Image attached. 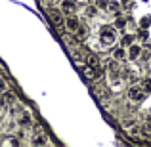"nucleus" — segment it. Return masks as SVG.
<instances>
[{"label": "nucleus", "instance_id": "5701e85b", "mask_svg": "<svg viewBox=\"0 0 151 147\" xmlns=\"http://www.w3.org/2000/svg\"><path fill=\"white\" fill-rule=\"evenodd\" d=\"M4 98H6V101H8V105H14V103H15V96H14V94H12V92H10V90H8V92H6V94H4Z\"/></svg>", "mask_w": 151, "mask_h": 147}, {"label": "nucleus", "instance_id": "a878e982", "mask_svg": "<svg viewBox=\"0 0 151 147\" xmlns=\"http://www.w3.org/2000/svg\"><path fill=\"white\" fill-rule=\"evenodd\" d=\"M8 107V101H6V98L4 96H0V111H4Z\"/></svg>", "mask_w": 151, "mask_h": 147}, {"label": "nucleus", "instance_id": "f3484780", "mask_svg": "<svg viewBox=\"0 0 151 147\" xmlns=\"http://www.w3.org/2000/svg\"><path fill=\"white\" fill-rule=\"evenodd\" d=\"M113 25L117 27V29H124V27H126V19L122 17V15H117V19H115Z\"/></svg>", "mask_w": 151, "mask_h": 147}, {"label": "nucleus", "instance_id": "aec40b11", "mask_svg": "<svg viewBox=\"0 0 151 147\" xmlns=\"http://www.w3.org/2000/svg\"><path fill=\"white\" fill-rule=\"evenodd\" d=\"M142 88H144L147 94H151V77H147V78L142 80Z\"/></svg>", "mask_w": 151, "mask_h": 147}, {"label": "nucleus", "instance_id": "f8f14e48", "mask_svg": "<svg viewBox=\"0 0 151 147\" xmlns=\"http://www.w3.org/2000/svg\"><path fill=\"white\" fill-rule=\"evenodd\" d=\"M107 11H113V14H121V2H117V0H109V8H107Z\"/></svg>", "mask_w": 151, "mask_h": 147}, {"label": "nucleus", "instance_id": "393cba45", "mask_svg": "<svg viewBox=\"0 0 151 147\" xmlns=\"http://www.w3.org/2000/svg\"><path fill=\"white\" fill-rule=\"evenodd\" d=\"M140 59H142V61H149V59H151V52H142V55H140Z\"/></svg>", "mask_w": 151, "mask_h": 147}, {"label": "nucleus", "instance_id": "4be33fe9", "mask_svg": "<svg viewBox=\"0 0 151 147\" xmlns=\"http://www.w3.org/2000/svg\"><path fill=\"white\" fill-rule=\"evenodd\" d=\"M138 40H140V42H145V40H149V34H147V29H142L140 33H138Z\"/></svg>", "mask_w": 151, "mask_h": 147}, {"label": "nucleus", "instance_id": "bb28decb", "mask_svg": "<svg viewBox=\"0 0 151 147\" xmlns=\"http://www.w3.org/2000/svg\"><path fill=\"white\" fill-rule=\"evenodd\" d=\"M121 2H122V4H128V2H130V0H121Z\"/></svg>", "mask_w": 151, "mask_h": 147}, {"label": "nucleus", "instance_id": "cd10ccee", "mask_svg": "<svg viewBox=\"0 0 151 147\" xmlns=\"http://www.w3.org/2000/svg\"><path fill=\"white\" fill-rule=\"evenodd\" d=\"M78 2H90V0H78Z\"/></svg>", "mask_w": 151, "mask_h": 147}, {"label": "nucleus", "instance_id": "20e7f679", "mask_svg": "<svg viewBox=\"0 0 151 147\" xmlns=\"http://www.w3.org/2000/svg\"><path fill=\"white\" fill-rule=\"evenodd\" d=\"M81 25H82V23L78 21V17L75 14H69L65 17V31H67V33H73L75 34L78 29H81Z\"/></svg>", "mask_w": 151, "mask_h": 147}, {"label": "nucleus", "instance_id": "7ed1b4c3", "mask_svg": "<svg viewBox=\"0 0 151 147\" xmlns=\"http://www.w3.org/2000/svg\"><path fill=\"white\" fill-rule=\"evenodd\" d=\"M145 96H147V92H145L142 86H130L128 88V98H130V101H134V103H142L145 99Z\"/></svg>", "mask_w": 151, "mask_h": 147}, {"label": "nucleus", "instance_id": "9d476101", "mask_svg": "<svg viewBox=\"0 0 151 147\" xmlns=\"http://www.w3.org/2000/svg\"><path fill=\"white\" fill-rule=\"evenodd\" d=\"M86 65H90V67H101V61H100V57H98L96 54H90L88 57H86Z\"/></svg>", "mask_w": 151, "mask_h": 147}, {"label": "nucleus", "instance_id": "423d86ee", "mask_svg": "<svg viewBox=\"0 0 151 147\" xmlns=\"http://www.w3.org/2000/svg\"><path fill=\"white\" fill-rule=\"evenodd\" d=\"M126 50H128V59H140L142 52H144V50H142V46L136 44V42H134L132 46H128Z\"/></svg>", "mask_w": 151, "mask_h": 147}, {"label": "nucleus", "instance_id": "f257e3e1", "mask_svg": "<svg viewBox=\"0 0 151 147\" xmlns=\"http://www.w3.org/2000/svg\"><path fill=\"white\" fill-rule=\"evenodd\" d=\"M98 37H100V42L103 48H109V46H113L115 42H117V27H111V25H101L100 27V33H98Z\"/></svg>", "mask_w": 151, "mask_h": 147}, {"label": "nucleus", "instance_id": "a211bd4d", "mask_svg": "<svg viewBox=\"0 0 151 147\" xmlns=\"http://www.w3.org/2000/svg\"><path fill=\"white\" fill-rule=\"evenodd\" d=\"M86 33H88V31H86V27L81 25V29L75 33V34H77V40H84V38H86Z\"/></svg>", "mask_w": 151, "mask_h": 147}, {"label": "nucleus", "instance_id": "b1692460", "mask_svg": "<svg viewBox=\"0 0 151 147\" xmlns=\"http://www.w3.org/2000/svg\"><path fill=\"white\" fill-rule=\"evenodd\" d=\"M96 6L100 10H105V8H109V0H96Z\"/></svg>", "mask_w": 151, "mask_h": 147}, {"label": "nucleus", "instance_id": "412c9836", "mask_svg": "<svg viewBox=\"0 0 151 147\" xmlns=\"http://www.w3.org/2000/svg\"><path fill=\"white\" fill-rule=\"evenodd\" d=\"M21 141L17 140V138H6V140H2V145H19Z\"/></svg>", "mask_w": 151, "mask_h": 147}, {"label": "nucleus", "instance_id": "f03ea898", "mask_svg": "<svg viewBox=\"0 0 151 147\" xmlns=\"http://www.w3.org/2000/svg\"><path fill=\"white\" fill-rule=\"evenodd\" d=\"M46 15H48L50 23L54 27H65V17H63V10L61 8H48L46 10Z\"/></svg>", "mask_w": 151, "mask_h": 147}, {"label": "nucleus", "instance_id": "0eeeda50", "mask_svg": "<svg viewBox=\"0 0 151 147\" xmlns=\"http://www.w3.org/2000/svg\"><path fill=\"white\" fill-rule=\"evenodd\" d=\"M63 10V14H75V10H77V2L75 0H61V6H59Z\"/></svg>", "mask_w": 151, "mask_h": 147}, {"label": "nucleus", "instance_id": "dca6fc26", "mask_svg": "<svg viewBox=\"0 0 151 147\" xmlns=\"http://www.w3.org/2000/svg\"><path fill=\"white\" fill-rule=\"evenodd\" d=\"M8 90H10V84H8V80L0 77V96H4V94H6Z\"/></svg>", "mask_w": 151, "mask_h": 147}, {"label": "nucleus", "instance_id": "1a4fd4ad", "mask_svg": "<svg viewBox=\"0 0 151 147\" xmlns=\"http://www.w3.org/2000/svg\"><path fill=\"white\" fill-rule=\"evenodd\" d=\"M17 124L23 126V128H27V126H33V118H31V115H29V113H23L21 117L17 118Z\"/></svg>", "mask_w": 151, "mask_h": 147}, {"label": "nucleus", "instance_id": "4468645a", "mask_svg": "<svg viewBox=\"0 0 151 147\" xmlns=\"http://www.w3.org/2000/svg\"><path fill=\"white\" fill-rule=\"evenodd\" d=\"M42 134H44V132H37V136L33 138V143H37V145H46V143H48V140H46Z\"/></svg>", "mask_w": 151, "mask_h": 147}, {"label": "nucleus", "instance_id": "6ab92c4d", "mask_svg": "<svg viewBox=\"0 0 151 147\" xmlns=\"http://www.w3.org/2000/svg\"><path fill=\"white\" fill-rule=\"evenodd\" d=\"M149 23H151V15H144L140 19V27L142 29H149Z\"/></svg>", "mask_w": 151, "mask_h": 147}, {"label": "nucleus", "instance_id": "ddd939ff", "mask_svg": "<svg viewBox=\"0 0 151 147\" xmlns=\"http://www.w3.org/2000/svg\"><path fill=\"white\" fill-rule=\"evenodd\" d=\"M84 14H86V17H96V15H98V11H100V8H98L96 6V4H94V6H86L84 8Z\"/></svg>", "mask_w": 151, "mask_h": 147}, {"label": "nucleus", "instance_id": "39448f33", "mask_svg": "<svg viewBox=\"0 0 151 147\" xmlns=\"http://www.w3.org/2000/svg\"><path fill=\"white\" fill-rule=\"evenodd\" d=\"M82 73H84V77L88 78V80H100L101 75H103L101 73V67H90V65H86Z\"/></svg>", "mask_w": 151, "mask_h": 147}, {"label": "nucleus", "instance_id": "2eb2a0df", "mask_svg": "<svg viewBox=\"0 0 151 147\" xmlns=\"http://www.w3.org/2000/svg\"><path fill=\"white\" fill-rule=\"evenodd\" d=\"M142 134H144L145 138H151V120L142 122Z\"/></svg>", "mask_w": 151, "mask_h": 147}, {"label": "nucleus", "instance_id": "c85d7f7f", "mask_svg": "<svg viewBox=\"0 0 151 147\" xmlns=\"http://www.w3.org/2000/svg\"><path fill=\"white\" fill-rule=\"evenodd\" d=\"M149 75H151V71H149Z\"/></svg>", "mask_w": 151, "mask_h": 147}, {"label": "nucleus", "instance_id": "6e6552de", "mask_svg": "<svg viewBox=\"0 0 151 147\" xmlns=\"http://www.w3.org/2000/svg\"><path fill=\"white\" fill-rule=\"evenodd\" d=\"M113 57L117 61H126L128 59V50H124V46H121V48H117L113 52Z\"/></svg>", "mask_w": 151, "mask_h": 147}, {"label": "nucleus", "instance_id": "9b49d317", "mask_svg": "<svg viewBox=\"0 0 151 147\" xmlns=\"http://www.w3.org/2000/svg\"><path fill=\"white\" fill-rule=\"evenodd\" d=\"M134 40H136V37H134V34H122V38H121V46L128 48V46H132V44H134Z\"/></svg>", "mask_w": 151, "mask_h": 147}]
</instances>
